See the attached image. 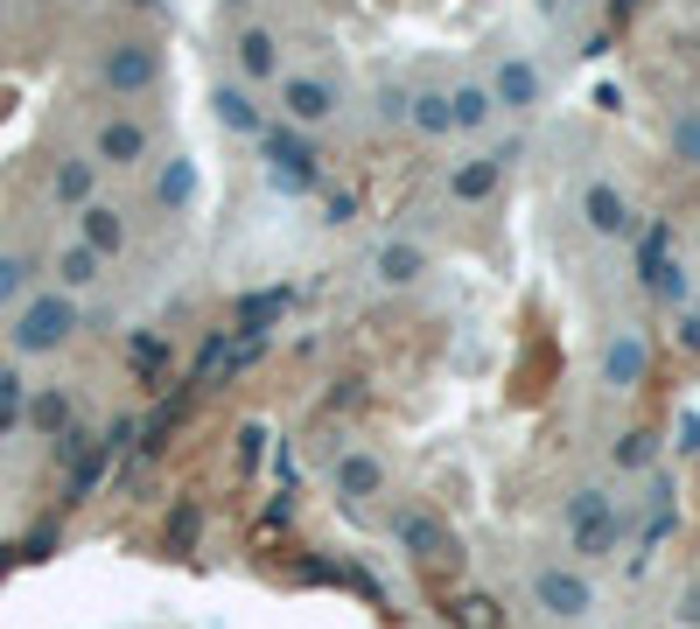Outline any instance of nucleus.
I'll return each mask as SVG.
<instances>
[{
	"label": "nucleus",
	"instance_id": "obj_1",
	"mask_svg": "<svg viewBox=\"0 0 700 629\" xmlns=\"http://www.w3.org/2000/svg\"><path fill=\"white\" fill-rule=\"evenodd\" d=\"M64 329H78V308L70 301H35L22 315V329H14V350H56Z\"/></svg>",
	"mask_w": 700,
	"mask_h": 629
},
{
	"label": "nucleus",
	"instance_id": "obj_2",
	"mask_svg": "<svg viewBox=\"0 0 700 629\" xmlns=\"http://www.w3.org/2000/svg\"><path fill=\"white\" fill-rule=\"evenodd\" d=\"M56 273H64V288H85V280H99V252H85V245H78V252L56 259Z\"/></svg>",
	"mask_w": 700,
	"mask_h": 629
},
{
	"label": "nucleus",
	"instance_id": "obj_3",
	"mask_svg": "<svg viewBox=\"0 0 700 629\" xmlns=\"http://www.w3.org/2000/svg\"><path fill=\"white\" fill-rule=\"evenodd\" d=\"M540 595H546V602H554V608H560V616H575V608H581V587H575V581H567V574H546V581H540Z\"/></svg>",
	"mask_w": 700,
	"mask_h": 629
},
{
	"label": "nucleus",
	"instance_id": "obj_4",
	"mask_svg": "<svg viewBox=\"0 0 700 629\" xmlns=\"http://www.w3.org/2000/svg\"><path fill=\"white\" fill-rule=\"evenodd\" d=\"M85 238L99 245V252H112V245H120V217H112V210H91V217H85Z\"/></svg>",
	"mask_w": 700,
	"mask_h": 629
},
{
	"label": "nucleus",
	"instance_id": "obj_5",
	"mask_svg": "<svg viewBox=\"0 0 700 629\" xmlns=\"http://www.w3.org/2000/svg\"><path fill=\"white\" fill-rule=\"evenodd\" d=\"M22 288H29V266L22 259H0V301H14Z\"/></svg>",
	"mask_w": 700,
	"mask_h": 629
},
{
	"label": "nucleus",
	"instance_id": "obj_6",
	"mask_svg": "<svg viewBox=\"0 0 700 629\" xmlns=\"http://www.w3.org/2000/svg\"><path fill=\"white\" fill-rule=\"evenodd\" d=\"M35 419H43V427H56V419H64V398L43 392V398H35Z\"/></svg>",
	"mask_w": 700,
	"mask_h": 629
}]
</instances>
